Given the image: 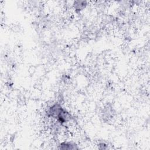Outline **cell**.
Returning a JSON list of instances; mask_svg holds the SVG:
<instances>
[{"mask_svg":"<svg viewBox=\"0 0 150 150\" xmlns=\"http://www.w3.org/2000/svg\"><path fill=\"white\" fill-rule=\"evenodd\" d=\"M47 114L49 117L56 119L60 124L66 122L71 119L70 114L58 104L51 106L47 111Z\"/></svg>","mask_w":150,"mask_h":150,"instance_id":"cell-1","label":"cell"},{"mask_svg":"<svg viewBox=\"0 0 150 150\" xmlns=\"http://www.w3.org/2000/svg\"><path fill=\"white\" fill-rule=\"evenodd\" d=\"M60 149H76L77 148L76 147L75 145L72 144L71 143H68V142H63L60 145Z\"/></svg>","mask_w":150,"mask_h":150,"instance_id":"cell-2","label":"cell"}]
</instances>
